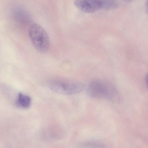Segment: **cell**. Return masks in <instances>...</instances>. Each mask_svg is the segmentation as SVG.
Listing matches in <instances>:
<instances>
[{
    "mask_svg": "<svg viewBox=\"0 0 148 148\" xmlns=\"http://www.w3.org/2000/svg\"><path fill=\"white\" fill-rule=\"evenodd\" d=\"M31 103V98L29 96L21 93L18 94L16 101V104L18 107L27 108L30 106Z\"/></svg>",
    "mask_w": 148,
    "mask_h": 148,
    "instance_id": "5",
    "label": "cell"
},
{
    "mask_svg": "<svg viewBox=\"0 0 148 148\" xmlns=\"http://www.w3.org/2000/svg\"><path fill=\"white\" fill-rule=\"evenodd\" d=\"M124 1L127 2H132L133 0H122Z\"/></svg>",
    "mask_w": 148,
    "mask_h": 148,
    "instance_id": "9",
    "label": "cell"
},
{
    "mask_svg": "<svg viewBox=\"0 0 148 148\" xmlns=\"http://www.w3.org/2000/svg\"><path fill=\"white\" fill-rule=\"evenodd\" d=\"M147 75H145V83H146L147 86Z\"/></svg>",
    "mask_w": 148,
    "mask_h": 148,
    "instance_id": "8",
    "label": "cell"
},
{
    "mask_svg": "<svg viewBox=\"0 0 148 148\" xmlns=\"http://www.w3.org/2000/svg\"><path fill=\"white\" fill-rule=\"evenodd\" d=\"M102 4V8L110 9L116 7V3L115 0H100Z\"/></svg>",
    "mask_w": 148,
    "mask_h": 148,
    "instance_id": "7",
    "label": "cell"
},
{
    "mask_svg": "<svg viewBox=\"0 0 148 148\" xmlns=\"http://www.w3.org/2000/svg\"><path fill=\"white\" fill-rule=\"evenodd\" d=\"M86 91L90 97L103 98L115 101L119 98V94L115 87L112 84L100 79L91 82L88 86Z\"/></svg>",
    "mask_w": 148,
    "mask_h": 148,
    "instance_id": "1",
    "label": "cell"
},
{
    "mask_svg": "<svg viewBox=\"0 0 148 148\" xmlns=\"http://www.w3.org/2000/svg\"><path fill=\"white\" fill-rule=\"evenodd\" d=\"M104 145L102 143L98 141H90L82 143L81 146L84 147L102 148Z\"/></svg>",
    "mask_w": 148,
    "mask_h": 148,
    "instance_id": "6",
    "label": "cell"
},
{
    "mask_svg": "<svg viewBox=\"0 0 148 148\" xmlns=\"http://www.w3.org/2000/svg\"><path fill=\"white\" fill-rule=\"evenodd\" d=\"M28 32L36 49L42 53L47 52L49 48L50 41L47 33L43 28L38 24L33 23L29 27Z\"/></svg>",
    "mask_w": 148,
    "mask_h": 148,
    "instance_id": "3",
    "label": "cell"
},
{
    "mask_svg": "<svg viewBox=\"0 0 148 148\" xmlns=\"http://www.w3.org/2000/svg\"><path fill=\"white\" fill-rule=\"evenodd\" d=\"M74 4L78 9L87 13L94 12L102 8L100 0H75Z\"/></svg>",
    "mask_w": 148,
    "mask_h": 148,
    "instance_id": "4",
    "label": "cell"
},
{
    "mask_svg": "<svg viewBox=\"0 0 148 148\" xmlns=\"http://www.w3.org/2000/svg\"><path fill=\"white\" fill-rule=\"evenodd\" d=\"M49 88L59 94L71 95L82 90L85 85L82 82L69 78H56L51 79L48 82Z\"/></svg>",
    "mask_w": 148,
    "mask_h": 148,
    "instance_id": "2",
    "label": "cell"
}]
</instances>
